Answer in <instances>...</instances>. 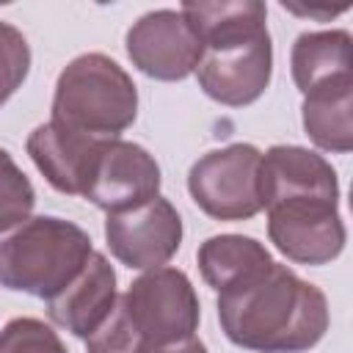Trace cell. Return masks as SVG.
<instances>
[{
    "label": "cell",
    "instance_id": "obj_1",
    "mask_svg": "<svg viewBox=\"0 0 353 353\" xmlns=\"http://www.w3.org/2000/svg\"><path fill=\"white\" fill-rule=\"evenodd\" d=\"M223 334L256 353H301L314 347L328 328L325 295L273 262L251 284L218 295Z\"/></svg>",
    "mask_w": 353,
    "mask_h": 353
},
{
    "label": "cell",
    "instance_id": "obj_2",
    "mask_svg": "<svg viewBox=\"0 0 353 353\" xmlns=\"http://www.w3.org/2000/svg\"><path fill=\"white\" fill-rule=\"evenodd\" d=\"M94 254L91 237L63 218H28L0 234V284L50 301Z\"/></svg>",
    "mask_w": 353,
    "mask_h": 353
},
{
    "label": "cell",
    "instance_id": "obj_3",
    "mask_svg": "<svg viewBox=\"0 0 353 353\" xmlns=\"http://www.w3.org/2000/svg\"><path fill=\"white\" fill-rule=\"evenodd\" d=\"M138 113L132 77L108 55L88 52L74 58L55 83L52 121L91 135L116 138Z\"/></svg>",
    "mask_w": 353,
    "mask_h": 353
},
{
    "label": "cell",
    "instance_id": "obj_4",
    "mask_svg": "<svg viewBox=\"0 0 353 353\" xmlns=\"http://www.w3.org/2000/svg\"><path fill=\"white\" fill-rule=\"evenodd\" d=\"M193 201L218 221H245L262 210V152L232 143L207 152L188 174Z\"/></svg>",
    "mask_w": 353,
    "mask_h": 353
},
{
    "label": "cell",
    "instance_id": "obj_5",
    "mask_svg": "<svg viewBox=\"0 0 353 353\" xmlns=\"http://www.w3.org/2000/svg\"><path fill=\"white\" fill-rule=\"evenodd\" d=\"M119 301L146 347L182 342L193 336L199 325V298L193 284L174 268H154L143 273Z\"/></svg>",
    "mask_w": 353,
    "mask_h": 353
},
{
    "label": "cell",
    "instance_id": "obj_6",
    "mask_svg": "<svg viewBox=\"0 0 353 353\" xmlns=\"http://www.w3.org/2000/svg\"><path fill=\"white\" fill-rule=\"evenodd\" d=\"M339 201L298 196L268 204V234L276 248L301 265H325L345 248V223L336 212Z\"/></svg>",
    "mask_w": 353,
    "mask_h": 353
},
{
    "label": "cell",
    "instance_id": "obj_7",
    "mask_svg": "<svg viewBox=\"0 0 353 353\" xmlns=\"http://www.w3.org/2000/svg\"><path fill=\"white\" fill-rule=\"evenodd\" d=\"M273 47L270 33L262 30L251 39L226 41L218 47H204L196 74L207 97L221 105H251L262 97L270 83Z\"/></svg>",
    "mask_w": 353,
    "mask_h": 353
},
{
    "label": "cell",
    "instance_id": "obj_8",
    "mask_svg": "<svg viewBox=\"0 0 353 353\" xmlns=\"http://www.w3.org/2000/svg\"><path fill=\"white\" fill-rule=\"evenodd\" d=\"M105 237L119 262L135 270H154L176 254L182 221L168 199L154 196L141 207L108 215Z\"/></svg>",
    "mask_w": 353,
    "mask_h": 353
},
{
    "label": "cell",
    "instance_id": "obj_9",
    "mask_svg": "<svg viewBox=\"0 0 353 353\" xmlns=\"http://www.w3.org/2000/svg\"><path fill=\"white\" fill-rule=\"evenodd\" d=\"M160 190V168L154 157L130 141L108 138L97 157L94 174L83 199L105 210L108 215L127 212L146 204Z\"/></svg>",
    "mask_w": 353,
    "mask_h": 353
},
{
    "label": "cell",
    "instance_id": "obj_10",
    "mask_svg": "<svg viewBox=\"0 0 353 353\" xmlns=\"http://www.w3.org/2000/svg\"><path fill=\"white\" fill-rule=\"evenodd\" d=\"M201 41L179 11L143 14L127 33L130 61L154 80H182L196 72Z\"/></svg>",
    "mask_w": 353,
    "mask_h": 353
},
{
    "label": "cell",
    "instance_id": "obj_11",
    "mask_svg": "<svg viewBox=\"0 0 353 353\" xmlns=\"http://www.w3.org/2000/svg\"><path fill=\"white\" fill-rule=\"evenodd\" d=\"M105 141L108 138H91L50 119L30 132L28 154L55 190L83 196Z\"/></svg>",
    "mask_w": 353,
    "mask_h": 353
},
{
    "label": "cell",
    "instance_id": "obj_12",
    "mask_svg": "<svg viewBox=\"0 0 353 353\" xmlns=\"http://www.w3.org/2000/svg\"><path fill=\"white\" fill-rule=\"evenodd\" d=\"M116 303V273L102 254H91L83 270L47 301V314L55 325L85 339L108 320Z\"/></svg>",
    "mask_w": 353,
    "mask_h": 353
},
{
    "label": "cell",
    "instance_id": "obj_13",
    "mask_svg": "<svg viewBox=\"0 0 353 353\" xmlns=\"http://www.w3.org/2000/svg\"><path fill=\"white\" fill-rule=\"evenodd\" d=\"M298 196L339 201L336 171L317 152L301 146H270L262 154V207Z\"/></svg>",
    "mask_w": 353,
    "mask_h": 353
},
{
    "label": "cell",
    "instance_id": "obj_14",
    "mask_svg": "<svg viewBox=\"0 0 353 353\" xmlns=\"http://www.w3.org/2000/svg\"><path fill=\"white\" fill-rule=\"evenodd\" d=\"M347 30L303 33L292 44V77L303 97L353 85V52Z\"/></svg>",
    "mask_w": 353,
    "mask_h": 353
},
{
    "label": "cell",
    "instance_id": "obj_15",
    "mask_svg": "<svg viewBox=\"0 0 353 353\" xmlns=\"http://www.w3.org/2000/svg\"><path fill=\"white\" fill-rule=\"evenodd\" d=\"M270 265L273 259L268 248L243 234H218L199 248V270L218 295L251 284Z\"/></svg>",
    "mask_w": 353,
    "mask_h": 353
},
{
    "label": "cell",
    "instance_id": "obj_16",
    "mask_svg": "<svg viewBox=\"0 0 353 353\" xmlns=\"http://www.w3.org/2000/svg\"><path fill=\"white\" fill-rule=\"evenodd\" d=\"M201 47H218L226 41L251 39L265 28L268 8L259 0H232V3H185L179 11Z\"/></svg>",
    "mask_w": 353,
    "mask_h": 353
},
{
    "label": "cell",
    "instance_id": "obj_17",
    "mask_svg": "<svg viewBox=\"0 0 353 353\" xmlns=\"http://www.w3.org/2000/svg\"><path fill=\"white\" fill-rule=\"evenodd\" d=\"M353 85L328 88L303 99L306 135L328 152H350L353 146Z\"/></svg>",
    "mask_w": 353,
    "mask_h": 353
},
{
    "label": "cell",
    "instance_id": "obj_18",
    "mask_svg": "<svg viewBox=\"0 0 353 353\" xmlns=\"http://www.w3.org/2000/svg\"><path fill=\"white\" fill-rule=\"evenodd\" d=\"M36 204L30 179L17 168L11 154L0 149V234L28 221V212Z\"/></svg>",
    "mask_w": 353,
    "mask_h": 353
},
{
    "label": "cell",
    "instance_id": "obj_19",
    "mask_svg": "<svg viewBox=\"0 0 353 353\" xmlns=\"http://www.w3.org/2000/svg\"><path fill=\"white\" fill-rule=\"evenodd\" d=\"M0 353H66V347L41 320L17 317L0 331Z\"/></svg>",
    "mask_w": 353,
    "mask_h": 353
},
{
    "label": "cell",
    "instance_id": "obj_20",
    "mask_svg": "<svg viewBox=\"0 0 353 353\" xmlns=\"http://www.w3.org/2000/svg\"><path fill=\"white\" fill-rule=\"evenodd\" d=\"M30 69V47L25 36L8 25L0 22V105L22 85Z\"/></svg>",
    "mask_w": 353,
    "mask_h": 353
},
{
    "label": "cell",
    "instance_id": "obj_21",
    "mask_svg": "<svg viewBox=\"0 0 353 353\" xmlns=\"http://www.w3.org/2000/svg\"><path fill=\"white\" fill-rule=\"evenodd\" d=\"M143 350L146 345L132 328L121 301L108 314V320L91 336H85V353H143Z\"/></svg>",
    "mask_w": 353,
    "mask_h": 353
},
{
    "label": "cell",
    "instance_id": "obj_22",
    "mask_svg": "<svg viewBox=\"0 0 353 353\" xmlns=\"http://www.w3.org/2000/svg\"><path fill=\"white\" fill-rule=\"evenodd\" d=\"M143 353H207V347L196 339V336H188L182 342H171V345H157V347H146Z\"/></svg>",
    "mask_w": 353,
    "mask_h": 353
},
{
    "label": "cell",
    "instance_id": "obj_23",
    "mask_svg": "<svg viewBox=\"0 0 353 353\" xmlns=\"http://www.w3.org/2000/svg\"><path fill=\"white\" fill-rule=\"evenodd\" d=\"M281 8L292 11V14H301V17H317V19H331L336 14H342L347 6H336V8H325V6H290V3H281Z\"/></svg>",
    "mask_w": 353,
    "mask_h": 353
}]
</instances>
